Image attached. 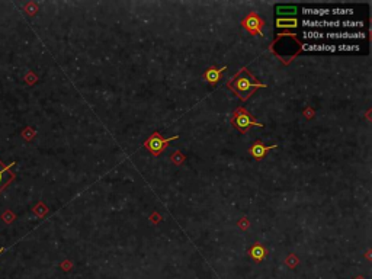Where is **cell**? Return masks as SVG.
Here are the masks:
<instances>
[{
	"instance_id": "obj_10",
	"label": "cell",
	"mask_w": 372,
	"mask_h": 279,
	"mask_svg": "<svg viewBox=\"0 0 372 279\" xmlns=\"http://www.w3.org/2000/svg\"><path fill=\"white\" fill-rule=\"evenodd\" d=\"M302 13L305 16H314L316 19H324V16L330 15V9H327V8H304Z\"/></svg>"
},
{
	"instance_id": "obj_2",
	"label": "cell",
	"mask_w": 372,
	"mask_h": 279,
	"mask_svg": "<svg viewBox=\"0 0 372 279\" xmlns=\"http://www.w3.org/2000/svg\"><path fill=\"white\" fill-rule=\"evenodd\" d=\"M302 25L307 28H312L316 31L317 28H362L363 22L361 20H327V19H302Z\"/></svg>"
},
{
	"instance_id": "obj_8",
	"label": "cell",
	"mask_w": 372,
	"mask_h": 279,
	"mask_svg": "<svg viewBox=\"0 0 372 279\" xmlns=\"http://www.w3.org/2000/svg\"><path fill=\"white\" fill-rule=\"evenodd\" d=\"M243 26L247 31H250L251 34H257V32L261 34V28L263 26V20L257 15L251 13V15H249L246 19L243 20Z\"/></svg>"
},
{
	"instance_id": "obj_13",
	"label": "cell",
	"mask_w": 372,
	"mask_h": 279,
	"mask_svg": "<svg viewBox=\"0 0 372 279\" xmlns=\"http://www.w3.org/2000/svg\"><path fill=\"white\" fill-rule=\"evenodd\" d=\"M250 256H251V259L254 260V262H262V260L265 259V249L262 247L261 244H254L253 247L250 249Z\"/></svg>"
},
{
	"instance_id": "obj_1",
	"label": "cell",
	"mask_w": 372,
	"mask_h": 279,
	"mask_svg": "<svg viewBox=\"0 0 372 279\" xmlns=\"http://www.w3.org/2000/svg\"><path fill=\"white\" fill-rule=\"evenodd\" d=\"M227 86H228V89L232 90V92H234L243 102H246V100L249 99L251 95H253L257 89H265V88H266V85H265V83H261V81L256 79V77H254L246 67L240 70V73H239L236 77H233V79L227 83Z\"/></svg>"
},
{
	"instance_id": "obj_15",
	"label": "cell",
	"mask_w": 372,
	"mask_h": 279,
	"mask_svg": "<svg viewBox=\"0 0 372 279\" xmlns=\"http://www.w3.org/2000/svg\"><path fill=\"white\" fill-rule=\"evenodd\" d=\"M276 13L278 15H281V16H283V15H288V16H295L297 15V8L295 6H278L276 8Z\"/></svg>"
},
{
	"instance_id": "obj_11",
	"label": "cell",
	"mask_w": 372,
	"mask_h": 279,
	"mask_svg": "<svg viewBox=\"0 0 372 279\" xmlns=\"http://www.w3.org/2000/svg\"><path fill=\"white\" fill-rule=\"evenodd\" d=\"M304 51H322V52H336V45L329 44H304Z\"/></svg>"
},
{
	"instance_id": "obj_9",
	"label": "cell",
	"mask_w": 372,
	"mask_h": 279,
	"mask_svg": "<svg viewBox=\"0 0 372 279\" xmlns=\"http://www.w3.org/2000/svg\"><path fill=\"white\" fill-rule=\"evenodd\" d=\"M224 70H227L225 66H222V67H214V66H211L210 69H207L205 74H204V77H205V80H207L208 83L215 85V83L220 80V77H221V74Z\"/></svg>"
},
{
	"instance_id": "obj_5",
	"label": "cell",
	"mask_w": 372,
	"mask_h": 279,
	"mask_svg": "<svg viewBox=\"0 0 372 279\" xmlns=\"http://www.w3.org/2000/svg\"><path fill=\"white\" fill-rule=\"evenodd\" d=\"M326 40H363L365 34L362 31H330L324 34Z\"/></svg>"
},
{
	"instance_id": "obj_14",
	"label": "cell",
	"mask_w": 372,
	"mask_h": 279,
	"mask_svg": "<svg viewBox=\"0 0 372 279\" xmlns=\"http://www.w3.org/2000/svg\"><path fill=\"white\" fill-rule=\"evenodd\" d=\"M302 37H304V40H311V41L324 40V32H320V31H314V30H308V31H304Z\"/></svg>"
},
{
	"instance_id": "obj_7",
	"label": "cell",
	"mask_w": 372,
	"mask_h": 279,
	"mask_svg": "<svg viewBox=\"0 0 372 279\" xmlns=\"http://www.w3.org/2000/svg\"><path fill=\"white\" fill-rule=\"evenodd\" d=\"M276 147H278V144L263 146L261 141H257V143H254L250 149H249V153L251 154V157H254L256 160H262V159H265V156L268 154V151H269V150L276 149Z\"/></svg>"
},
{
	"instance_id": "obj_18",
	"label": "cell",
	"mask_w": 372,
	"mask_h": 279,
	"mask_svg": "<svg viewBox=\"0 0 372 279\" xmlns=\"http://www.w3.org/2000/svg\"><path fill=\"white\" fill-rule=\"evenodd\" d=\"M3 252H5V247H0V255H2Z\"/></svg>"
},
{
	"instance_id": "obj_3",
	"label": "cell",
	"mask_w": 372,
	"mask_h": 279,
	"mask_svg": "<svg viewBox=\"0 0 372 279\" xmlns=\"http://www.w3.org/2000/svg\"><path fill=\"white\" fill-rule=\"evenodd\" d=\"M232 124L234 125V128L246 134L247 131L250 130V127H259V128H263V124L262 122H257V121L253 118L250 112L244 108H239L236 109V112L233 114L232 118Z\"/></svg>"
},
{
	"instance_id": "obj_4",
	"label": "cell",
	"mask_w": 372,
	"mask_h": 279,
	"mask_svg": "<svg viewBox=\"0 0 372 279\" xmlns=\"http://www.w3.org/2000/svg\"><path fill=\"white\" fill-rule=\"evenodd\" d=\"M178 138H179V135H173L170 138H164V137H161L160 132H153L150 137L146 140L144 147L149 150L153 156H160L161 153L167 149V146L170 144L171 141Z\"/></svg>"
},
{
	"instance_id": "obj_17",
	"label": "cell",
	"mask_w": 372,
	"mask_h": 279,
	"mask_svg": "<svg viewBox=\"0 0 372 279\" xmlns=\"http://www.w3.org/2000/svg\"><path fill=\"white\" fill-rule=\"evenodd\" d=\"M359 50H361L359 45H348V44L336 45V51H359Z\"/></svg>"
},
{
	"instance_id": "obj_16",
	"label": "cell",
	"mask_w": 372,
	"mask_h": 279,
	"mask_svg": "<svg viewBox=\"0 0 372 279\" xmlns=\"http://www.w3.org/2000/svg\"><path fill=\"white\" fill-rule=\"evenodd\" d=\"M330 13L332 15H336V16H343V15H352L353 9H348V8H334V9H330Z\"/></svg>"
},
{
	"instance_id": "obj_6",
	"label": "cell",
	"mask_w": 372,
	"mask_h": 279,
	"mask_svg": "<svg viewBox=\"0 0 372 279\" xmlns=\"http://www.w3.org/2000/svg\"><path fill=\"white\" fill-rule=\"evenodd\" d=\"M15 164H16V161H12L8 166L0 161V192L5 189L6 186H9L10 183H12V180L15 179V175L10 170Z\"/></svg>"
},
{
	"instance_id": "obj_12",
	"label": "cell",
	"mask_w": 372,
	"mask_h": 279,
	"mask_svg": "<svg viewBox=\"0 0 372 279\" xmlns=\"http://www.w3.org/2000/svg\"><path fill=\"white\" fill-rule=\"evenodd\" d=\"M276 26L278 28H292V30H295L297 26H298V20L295 19V18H278L276 19Z\"/></svg>"
}]
</instances>
